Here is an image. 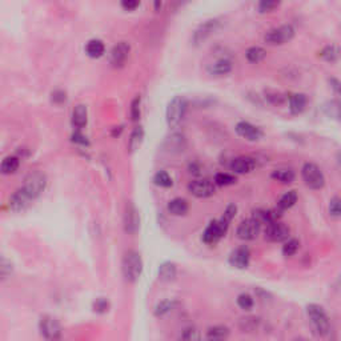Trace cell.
<instances>
[{
	"label": "cell",
	"instance_id": "6da1fadb",
	"mask_svg": "<svg viewBox=\"0 0 341 341\" xmlns=\"http://www.w3.org/2000/svg\"><path fill=\"white\" fill-rule=\"evenodd\" d=\"M307 315L312 328L317 336L325 337L331 332V320L325 313L324 308L319 304H309L307 307Z\"/></svg>",
	"mask_w": 341,
	"mask_h": 341
},
{
	"label": "cell",
	"instance_id": "7a4b0ae2",
	"mask_svg": "<svg viewBox=\"0 0 341 341\" xmlns=\"http://www.w3.org/2000/svg\"><path fill=\"white\" fill-rule=\"evenodd\" d=\"M47 184V177L46 175L40 172V170H35V172H31L30 175L27 176L24 179V183L23 186L19 188V191L26 195L30 200H35L36 197L40 196V193L44 191Z\"/></svg>",
	"mask_w": 341,
	"mask_h": 341
},
{
	"label": "cell",
	"instance_id": "3957f363",
	"mask_svg": "<svg viewBox=\"0 0 341 341\" xmlns=\"http://www.w3.org/2000/svg\"><path fill=\"white\" fill-rule=\"evenodd\" d=\"M121 269H123V276L127 281L129 283L137 281L143 271V261H141L140 255L136 251H128L123 257Z\"/></svg>",
	"mask_w": 341,
	"mask_h": 341
},
{
	"label": "cell",
	"instance_id": "277c9868",
	"mask_svg": "<svg viewBox=\"0 0 341 341\" xmlns=\"http://www.w3.org/2000/svg\"><path fill=\"white\" fill-rule=\"evenodd\" d=\"M301 177L305 186L309 187L310 189H321L325 186L324 173L320 170V167L316 166L315 163H305L301 168Z\"/></svg>",
	"mask_w": 341,
	"mask_h": 341
},
{
	"label": "cell",
	"instance_id": "5b68a950",
	"mask_svg": "<svg viewBox=\"0 0 341 341\" xmlns=\"http://www.w3.org/2000/svg\"><path fill=\"white\" fill-rule=\"evenodd\" d=\"M186 111V99L181 98V96H175V98L172 99L170 103H168V107H167V124L170 125V128H176V127L181 123V120L184 119Z\"/></svg>",
	"mask_w": 341,
	"mask_h": 341
},
{
	"label": "cell",
	"instance_id": "8992f818",
	"mask_svg": "<svg viewBox=\"0 0 341 341\" xmlns=\"http://www.w3.org/2000/svg\"><path fill=\"white\" fill-rule=\"evenodd\" d=\"M228 225L229 222H225L224 219H217L213 220L208 224V227L205 228V231L203 232V241L208 245H213V244L219 243L228 231Z\"/></svg>",
	"mask_w": 341,
	"mask_h": 341
},
{
	"label": "cell",
	"instance_id": "52a82bcc",
	"mask_svg": "<svg viewBox=\"0 0 341 341\" xmlns=\"http://www.w3.org/2000/svg\"><path fill=\"white\" fill-rule=\"evenodd\" d=\"M293 36H295V28L290 24H284L267 32L264 40L269 46H283L285 43L290 42Z\"/></svg>",
	"mask_w": 341,
	"mask_h": 341
},
{
	"label": "cell",
	"instance_id": "ba28073f",
	"mask_svg": "<svg viewBox=\"0 0 341 341\" xmlns=\"http://www.w3.org/2000/svg\"><path fill=\"white\" fill-rule=\"evenodd\" d=\"M220 26H222V21L219 19H209V20L204 21L203 24L197 27L196 31L193 32L192 43L195 46H202L203 43L207 42L208 39L220 28Z\"/></svg>",
	"mask_w": 341,
	"mask_h": 341
},
{
	"label": "cell",
	"instance_id": "9c48e42d",
	"mask_svg": "<svg viewBox=\"0 0 341 341\" xmlns=\"http://www.w3.org/2000/svg\"><path fill=\"white\" fill-rule=\"evenodd\" d=\"M188 191L191 195L199 199H207L215 195L216 192V184L208 179H199L193 180L188 184Z\"/></svg>",
	"mask_w": 341,
	"mask_h": 341
},
{
	"label": "cell",
	"instance_id": "30bf717a",
	"mask_svg": "<svg viewBox=\"0 0 341 341\" xmlns=\"http://www.w3.org/2000/svg\"><path fill=\"white\" fill-rule=\"evenodd\" d=\"M264 236L268 241L281 243V241H285L287 239L290 238V228L277 220V222L267 224V228L264 229Z\"/></svg>",
	"mask_w": 341,
	"mask_h": 341
},
{
	"label": "cell",
	"instance_id": "8fae6325",
	"mask_svg": "<svg viewBox=\"0 0 341 341\" xmlns=\"http://www.w3.org/2000/svg\"><path fill=\"white\" fill-rule=\"evenodd\" d=\"M260 231H261V224L252 217V219H247V220L240 222L236 235L243 241H251V240H255L257 238Z\"/></svg>",
	"mask_w": 341,
	"mask_h": 341
},
{
	"label": "cell",
	"instance_id": "7c38bea8",
	"mask_svg": "<svg viewBox=\"0 0 341 341\" xmlns=\"http://www.w3.org/2000/svg\"><path fill=\"white\" fill-rule=\"evenodd\" d=\"M40 332L47 340H57L62 337V326L57 323L56 319L51 316H44L39 323Z\"/></svg>",
	"mask_w": 341,
	"mask_h": 341
},
{
	"label": "cell",
	"instance_id": "4fadbf2b",
	"mask_svg": "<svg viewBox=\"0 0 341 341\" xmlns=\"http://www.w3.org/2000/svg\"><path fill=\"white\" fill-rule=\"evenodd\" d=\"M129 51H131V47L128 43L120 42L111 50L109 53V62L114 67H121L124 66V63L127 62V59L129 56Z\"/></svg>",
	"mask_w": 341,
	"mask_h": 341
},
{
	"label": "cell",
	"instance_id": "5bb4252c",
	"mask_svg": "<svg viewBox=\"0 0 341 341\" xmlns=\"http://www.w3.org/2000/svg\"><path fill=\"white\" fill-rule=\"evenodd\" d=\"M235 129H236L239 136L247 139L248 141H258L264 135L261 129L256 127V125L251 124L248 121H239Z\"/></svg>",
	"mask_w": 341,
	"mask_h": 341
},
{
	"label": "cell",
	"instance_id": "9a60e30c",
	"mask_svg": "<svg viewBox=\"0 0 341 341\" xmlns=\"http://www.w3.org/2000/svg\"><path fill=\"white\" fill-rule=\"evenodd\" d=\"M140 225V217L137 213V209L135 207L132 203H128L125 207L124 213V229L125 232L129 235H134L137 232Z\"/></svg>",
	"mask_w": 341,
	"mask_h": 341
},
{
	"label": "cell",
	"instance_id": "2e32d148",
	"mask_svg": "<svg viewBox=\"0 0 341 341\" xmlns=\"http://www.w3.org/2000/svg\"><path fill=\"white\" fill-rule=\"evenodd\" d=\"M233 69V62L231 59L222 57V59H217L213 63H211L207 67V72L211 76L215 78H220V76H225L228 73L232 72Z\"/></svg>",
	"mask_w": 341,
	"mask_h": 341
},
{
	"label": "cell",
	"instance_id": "e0dca14e",
	"mask_svg": "<svg viewBox=\"0 0 341 341\" xmlns=\"http://www.w3.org/2000/svg\"><path fill=\"white\" fill-rule=\"evenodd\" d=\"M228 261L233 268H247L249 265V261H251V252H249V249L247 247H240V248L235 249L232 254L229 255Z\"/></svg>",
	"mask_w": 341,
	"mask_h": 341
},
{
	"label": "cell",
	"instance_id": "ac0fdd59",
	"mask_svg": "<svg viewBox=\"0 0 341 341\" xmlns=\"http://www.w3.org/2000/svg\"><path fill=\"white\" fill-rule=\"evenodd\" d=\"M255 168H256V160L254 157H249V156H240V157L233 159L232 163H231V170L235 173H239V175L249 173Z\"/></svg>",
	"mask_w": 341,
	"mask_h": 341
},
{
	"label": "cell",
	"instance_id": "d6986e66",
	"mask_svg": "<svg viewBox=\"0 0 341 341\" xmlns=\"http://www.w3.org/2000/svg\"><path fill=\"white\" fill-rule=\"evenodd\" d=\"M281 212L283 211H280L279 208L277 209H257L254 212V219L257 220L260 224H271L279 220Z\"/></svg>",
	"mask_w": 341,
	"mask_h": 341
},
{
	"label": "cell",
	"instance_id": "ffe728a7",
	"mask_svg": "<svg viewBox=\"0 0 341 341\" xmlns=\"http://www.w3.org/2000/svg\"><path fill=\"white\" fill-rule=\"evenodd\" d=\"M308 104V99L304 93H293L290 96V111L293 115H300L304 112Z\"/></svg>",
	"mask_w": 341,
	"mask_h": 341
},
{
	"label": "cell",
	"instance_id": "44dd1931",
	"mask_svg": "<svg viewBox=\"0 0 341 341\" xmlns=\"http://www.w3.org/2000/svg\"><path fill=\"white\" fill-rule=\"evenodd\" d=\"M88 112L87 107L83 104H79L72 111V125L76 129H82L87 125Z\"/></svg>",
	"mask_w": 341,
	"mask_h": 341
},
{
	"label": "cell",
	"instance_id": "7402d4cb",
	"mask_svg": "<svg viewBox=\"0 0 341 341\" xmlns=\"http://www.w3.org/2000/svg\"><path fill=\"white\" fill-rule=\"evenodd\" d=\"M189 209V205L188 203L184 199L181 197H176V199H172L170 203H168V212L173 216H184L188 212Z\"/></svg>",
	"mask_w": 341,
	"mask_h": 341
},
{
	"label": "cell",
	"instance_id": "603a6c76",
	"mask_svg": "<svg viewBox=\"0 0 341 341\" xmlns=\"http://www.w3.org/2000/svg\"><path fill=\"white\" fill-rule=\"evenodd\" d=\"M104 51H105V47H104V43L102 40H98V39H93V40H89L85 46V52L89 57L92 59H98V57H102L104 55Z\"/></svg>",
	"mask_w": 341,
	"mask_h": 341
},
{
	"label": "cell",
	"instance_id": "cb8c5ba5",
	"mask_svg": "<svg viewBox=\"0 0 341 341\" xmlns=\"http://www.w3.org/2000/svg\"><path fill=\"white\" fill-rule=\"evenodd\" d=\"M271 177L276 181L280 183H284V184H290L292 181L295 180V172L290 168H279V170H274L271 173Z\"/></svg>",
	"mask_w": 341,
	"mask_h": 341
},
{
	"label": "cell",
	"instance_id": "d4e9b609",
	"mask_svg": "<svg viewBox=\"0 0 341 341\" xmlns=\"http://www.w3.org/2000/svg\"><path fill=\"white\" fill-rule=\"evenodd\" d=\"M229 336V329L227 326L224 325H216V326H211L209 329L207 331V335H205V339L207 340H225L227 337Z\"/></svg>",
	"mask_w": 341,
	"mask_h": 341
},
{
	"label": "cell",
	"instance_id": "484cf974",
	"mask_svg": "<svg viewBox=\"0 0 341 341\" xmlns=\"http://www.w3.org/2000/svg\"><path fill=\"white\" fill-rule=\"evenodd\" d=\"M177 307H179V301H176V300H164V301H161V303L156 305L155 316L163 317V316L170 313L172 310H175Z\"/></svg>",
	"mask_w": 341,
	"mask_h": 341
},
{
	"label": "cell",
	"instance_id": "4316f807",
	"mask_svg": "<svg viewBox=\"0 0 341 341\" xmlns=\"http://www.w3.org/2000/svg\"><path fill=\"white\" fill-rule=\"evenodd\" d=\"M19 166H20V160L16 156H8V157H5L4 160L1 161L0 172L4 173V175H11V173H14V172L17 170Z\"/></svg>",
	"mask_w": 341,
	"mask_h": 341
},
{
	"label": "cell",
	"instance_id": "83f0119b",
	"mask_svg": "<svg viewBox=\"0 0 341 341\" xmlns=\"http://www.w3.org/2000/svg\"><path fill=\"white\" fill-rule=\"evenodd\" d=\"M176 273H177V268L173 263L170 261H167V263H163L159 268V277H160L163 281H170L176 277Z\"/></svg>",
	"mask_w": 341,
	"mask_h": 341
},
{
	"label": "cell",
	"instance_id": "f1b7e54d",
	"mask_svg": "<svg viewBox=\"0 0 341 341\" xmlns=\"http://www.w3.org/2000/svg\"><path fill=\"white\" fill-rule=\"evenodd\" d=\"M297 199H299V196H297L296 191L287 192V193H284L283 196L280 197L279 203H277V208H279L280 211H287V209H290V208L295 205Z\"/></svg>",
	"mask_w": 341,
	"mask_h": 341
},
{
	"label": "cell",
	"instance_id": "f546056e",
	"mask_svg": "<svg viewBox=\"0 0 341 341\" xmlns=\"http://www.w3.org/2000/svg\"><path fill=\"white\" fill-rule=\"evenodd\" d=\"M245 56H247V60H248L249 63H255V64H257V63L263 62L264 59H265V56H267V52H265V50L261 48V47L255 46L247 50V52H245Z\"/></svg>",
	"mask_w": 341,
	"mask_h": 341
},
{
	"label": "cell",
	"instance_id": "4dcf8cb0",
	"mask_svg": "<svg viewBox=\"0 0 341 341\" xmlns=\"http://www.w3.org/2000/svg\"><path fill=\"white\" fill-rule=\"evenodd\" d=\"M143 137H144V131L141 127H136L134 129V132L131 135V139H129L128 147L131 152H135L136 150H139V147L141 145V141H143Z\"/></svg>",
	"mask_w": 341,
	"mask_h": 341
},
{
	"label": "cell",
	"instance_id": "1f68e13d",
	"mask_svg": "<svg viewBox=\"0 0 341 341\" xmlns=\"http://www.w3.org/2000/svg\"><path fill=\"white\" fill-rule=\"evenodd\" d=\"M340 50L337 46H328L320 52V57L328 63H335L339 59Z\"/></svg>",
	"mask_w": 341,
	"mask_h": 341
},
{
	"label": "cell",
	"instance_id": "d6a6232c",
	"mask_svg": "<svg viewBox=\"0 0 341 341\" xmlns=\"http://www.w3.org/2000/svg\"><path fill=\"white\" fill-rule=\"evenodd\" d=\"M153 183H155L156 186L161 187V188H170V187H172V184H173L172 177L168 175V172H166V170H159V172H156L155 176H153Z\"/></svg>",
	"mask_w": 341,
	"mask_h": 341
},
{
	"label": "cell",
	"instance_id": "836d02e7",
	"mask_svg": "<svg viewBox=\"0 0 341 341\" xmlns=\"http://www.w3.org/2000/svg\"><path fill=\"white\" fill-rule=\"evenodd\" d=\"M236 181H238V179L233 175H231V173L220 172V173H217V175L215 176L213 183L219 187H228L232 186V184H236Z\"/></svg>",
	"mask_w": 341,
	"mask_h": 341
},
{
	"label": "cell",
	"instance_id": "e575fe53",
	"mask_svg": "<svg viewBox=\"0 0 341 341\" xmlns=\"http://www.w3.org/2000/svg\"><path fill=\"white\" fill-rule=\"evenodd\" d=\"M239 325H240V329L243 332L256 331L258 325H260V319H256V317H244V319L240 320Z\"/></svg>",
	"mask_w": 341,
	"mask_h": 341
},
{
	"label": "cell",
	"instance_id": "d590c367",
	"mask_svg": "<svg viewBox=\"0 0 341 341\" xmlns=\"http://www.w3.org/2000/svg\"><path fill=\"white\" fill-rule=\"evenodd\" d=\"M299 240H296V239H287V241L283 245V255L287 256V257H290V256H293L299 251Z\"/></svg>",
	"mask_w": 341,
	"mask_h": 341
},
{
	"label": "cell",
	"instance_id": "8d00e7d4",
	"mask_svg": "<svg viewBox=\"0 0 341 341\" xmlns=\"http://www.w3.org/2000/svg\"><path fill=\"white\" fill-rule=\"evenodd\" d=\"M281 3V0H258V11L261 14H267L276 10Z\"/></svg>",
	"mask_w": 341,
	"mask_h": 341
},
{
	"label": "cell",
	"instance_id": "74e56055",
	"mask_svg": "<svg viewBox=\"0 0 341 341\" xmlns=\"http://www.w3.org/2000/svg\"><path fill=\"white\" fill-rule=\"evenodd\" d=\"M254 297L248 293H241L238 296V305L244 310H251L254 308Z\"/></svg>",
	"mask_w": 341,
	"mask_h": 341
},
{
	"label": "cell",
	"instance_id": "f35d334b",
	"mask_svg": "<svg viewBox=\"0 0 341 341\" xmlns=\"http://www.w3.org/2000/svg\"><path fill=\"white\" fill-rule=\"evenodd\" d=\"M324 111L329 118H335V119L340 118V104H339V102L332 100L329 103H326L324 105Z\"/></svg>",
	"mask_w": 341,
	"mask_h": 341
},
{
	"label": "cell",
	"instance_id": "ab89813d",
	"mask_svg": "<svg viewBox=\"0 0 341 341\" xmlns=\"http://www.w3.org/2000/svg\"><path fill=\"white\" fill-rule=\"evenodd\" d=\"M168 143H170V150H177V151H183L184 148V136L180 134H173L168 139Z\"/></svg>",
	"mask_w": 341,
	"mask_h": 341
},
{
	"label": "cell",
	"instance_id": "60d3db41",
	"mask_svg": "<svg viewBox=\"0 0 341 341\" xmlns=\"http://www.w3.org/2000/svg\"><path fill=\"white\" fill-rule=\"evenodd\" d=\"M329 215L333 219H339L341 216V204L340 197L339 196H335L331 199V202H329Z\"/></svg>",
	"mask_w": 341,
	"mask_h": 341
},
{
	"label": "cell",
	"instance_id": "b9f144b4",
	"mask_svg": "<svg viewBox=\"0 0 341 341\" xmlns=\"http://www.w3.org/2000/svg\"><path fill=\"white\" fill-rule=\"evenodd\" d=\"M181 339L188 341L199 340V339H200V333H199V331L195 329V328H187V329H184V332H183Z\"/></svg>",
	"mask_w": 341,
	"mask_h": 341
},
{
	"label": "cell",
	"instance_id": "7bdbcfd3",
	"mask_svg": "<svg viewBox=\"0 0 341 341\" xmlns=\"http://www.w3.org/2000/svg\"><path fill=\"white\" fill-rule=\"evenodd\" d=\"M131 118L134 121L140 119V98H135L131 104Z\"/></svg>",
	"mask_w": 341,
	"mask_h": 341
},
{
	"label": "cell",
	"instance_id": "ee69618b",
	"mask_svg": "<svg viewBox=\"0 0 341 341\" xmlns=\"http://www.w3.org/2000/svg\"><path fill=\"white\" fill-rule=\"evenodd\" d=\"M236 212H238V207H236L235 204H229V205L225 208V211H224L222 219H224L225 222H231V220H232L233 217L236 216Z\"/></svg>",
	"mask_w": 341,
	"mask_h": 341
},
{
	"label": "cell",
	"instance_id": "f6af8a7d",
	"mask_svg": "<svg viewBox=\"0 0 341 341\" xmlns=\"http://www.w3.org/2000/svg\"><path fill=\"white\" fill-rule=\"evenodd\" d=\"M140 5V0H121V7L125 11H134Z\"/></svg>",
	"mask_w": 341,
	"mask_h": 341
},
{
	"label": "cell",
	"instance_id": "bcb514c9",
	"mask_svg": "<svg viewBox=\"0 0 341 341\" xmlns=\"http://www.w3.org/2000/svg\"><path fill=\"white\" fill-rule=\"evenodd\" d=\"M52 102L56 104L64 103L66 102V93L63 92V91H55V92L52 93Z\"/></svg>",
	"mask_w": 341,
	"mask_h": 341
},
{
	"label": "cell",
	"instance_id": "7dc6e473",
	"mask_svg": "<svg viewBox=\"0 0 341 341\" xmlns=\"http://www.w3.org/2000/svg\"><path fill=\"white\" fill-rule=\"evenodd\" d=\"M108 309V301L104 299H99L96 303H95V310L98 312H105Z\"/></svg>",
	"mask_w": 341,
	"mask_h": 341
},
{
	"label": "cell",
	"instance_id": "c3c4849f",
	"mask_svg": "<svg viewBox=\"0 0 341 341\" xmlns=\"http://www.w3.org/2000/svg\"><path fill=\"white\" fill-rule=\"evenodd\" d=\"M72 139H73V141H75V143H79V144H83V145L88 144L87 137H85L84 135L79 134V132H75V134H73Z\"/></svg>",
	"mask_w": 341,
	"mask_h": 341
},
{
	"label": "cell",
	"instance_id": "681fc988",
	"mask_svg": "<svg viewBox=\"0 0 341 341\" xmlns=\"http://www.w3.org/2000/svg\"><path fill=\"white\" fill-rule=\"evenodd\" d=\"M187 1H189V0H177V4L183 5V4H186Z\"/></svg>",
	"mask_w": 341,
	"mask_h": 341
}]
</instances>
